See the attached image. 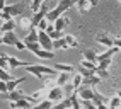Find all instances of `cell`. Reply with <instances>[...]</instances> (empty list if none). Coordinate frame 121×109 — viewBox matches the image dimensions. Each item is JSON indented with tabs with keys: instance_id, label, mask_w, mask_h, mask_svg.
<instances>
[{
	"instance_id": "6da1fadb",
	"label": "cell",
	"mask_w": 121,
	"mask_h": 109,
	"mask_svg": "<svg viewBox=\"0 0 121 109\" xmlns=\"http://www.w3.org/2000/svg\"><path fill=\"white\" fill-rule=\"evenodd\" d=\"M72 5H73V2H72V0H60L58 5H56L55 9H51V10H50V14H48L46 21L50 22V24H55V22L58 21L60 17H63V12L68 10Z\"/></svg>"
},
{
	"instance_id": "7a4b0ae2",
	"label": "cell",
	"mask_w": 121,
	"mask_h": 109,
	"mask_svg": "<svg viewBox=\"0 0 121 109\" xmlns=\"http://www.w3.org/2000/svg\"><path fill=\"white\" fill-rule=\"evenodd\" d=\"M46 99L51 101V102H56V104L61 102V101H63V89L61 87H56V85L51 87L50 92H48V96H46Z\"/></svg>"
},
{
	"instance_id": "3957f363",
	"label": "cell",
	"mask_w": 121,
	"mask_h": 109,
	"mask_svg": "<svg viewBox=\"0 0 121 109\" xmlns=\"http://www.w3.org/2000/svg\"><path fill=\"white\" fill-rule=\"evenodd\" d=\"M95 43H99V44H102V46H106V48L109 50V48H112L114 46V39L108 34V33H99V34H95Z\"/></svg>"
},
{
	"instance_id": "277c9868",
	"label": "cell",
	"mask_w": 121,
	"mask_h": 109,
	"mask_svg": "<svg viewBox=\"0 0 121 109\" xmlns=\"http://www.w3.org/2000/svg\"><path fill=\"white\" fill-rule=\"evenodd\" d=\"M39 44H41L43 50H46V51H53V39L44 33V31H39Z\"/></svg>"
},
{
	"instance_id": "5b68a950",
	"label": "cell",
	"mask_w": 121,
	"mask_h": 109,
	"mask_svg": "<svg viewBox=\"0 0 121 109\" xmlns=\"http://www.w3.org/2000/svg\"><path fill=\"white\" fill-rule=\"evenodd\" d=\"M121 50L118 48V46H112V48H109V50H106L104 53H101V54H97V61L101 63V61H106V60H112V56H114L116 53H119Z\"/></svg>"
},
{
	"instance_id": "8992f818",
	"label": "cell",
	"mask_w": 121,
	"mask_h": 109,
	"mask_svg": "<svg viewBox=\"0 0 121 109\" xmlns=\"http://www.w3.org/2000/svg\"><path fill=\"white\" fill-rule=\"evenodd\" d=\"M22 10H24V7H22V4H12V5H5L4 9H2V12H5V14H9V15H19V14H22Z\"/></svg>"
},
{
	"instance_id": "52a82bcc",
	"label": "cell",
	"mask_w": 121,
	"mask_h": 109,
	"mask_svg": "<svg viewBox=\"0 0 121 109\" xmlns=\"http://www.w3.org/2000/svg\"><path fill=\"white\" fill-rule=\"evenodd\" d=\"M77 94H78L80 101H92L94 99V90L91 87H84V85H82V87L77 90Z\"/></svg>"
},
{
	"instance_id": "ba28073f",
	"label": "cell",
	"mask_w": 121,
	"mask_h": 109,
	"mask_svg": "<svg viewBox=\"0 0 121 109\" xmlns=\"http://www.w3.org/2000/svg\"><path fill=\"white\" fill-rule=\"evenodd\" d=\"M21 39L17 36H15V33H7V34H2V44H9V46H15Z\"/></svg>"
},
{
	"instance_id": "9c48e42d",
	"label": "cell",
	"mask_w": 121,
	"mask_h": 109,
	"mask_svg": "<svg viewBox=\"0 0 121 109\" xmlns=\"http://www.w3.org/2000/svg\"><path fill=\"white\" fill-rule=\"evenodd\" d=\"M9 102H17V101H22V99H26V94H24L22 90H14V92H9L7 96H4Z\"/></svg>"
},
{
	"instance_id": "30bf717a",
	"label": "cell",
	"mask_w": 121,
	"mask_h": 109,
	"mask_svg": "<svg viewBox=\"0 0 121 109\" xmlns=\"http://www.w3.org/2000/svg\"><path fill=\"white\" fill-rule=\"evenodd\" d=\"M22 41L26 43V44H29V43H39V31H38L36 27H33V29H31L29 33H27V36L24 38Z\"/></svg>"
},
{
	"instance_id": "8fae6325",
	"label": "cell",
	"mask_w": 121,
	"mask_h": 109,
	"mask_svg": "<svg viewBox=\"0 0 121 109\" xmlns=\"http://www.w3.org/2000/svg\"><path fill=\"white\" fill-rule=\"evenodd\" d=\"M7 61H9L10 68H19V67L27 68V67L31 65V63H27V61H22V60H19V58H14V56H9V58H7Z\"/></svg>"
},
{
	"instance_id": "7c38bea8",
	"label": "cell",
	"mask_w": 121,
	"mask_h": 109,
	"mask_svg": "<svg viewBox=\"0 0 121 109\" xmlns=\"http://www.w3.org/2000/svg\"><path fill=\"white\" fill-rule=\"evenodd\" d=\"M19 26L22 29H33V17H27V15H21L19 17Z\"/></svg>"
},
{
	"instance_id": "4fadbf2b",
	"label": "cell",
	"mask_w": 121,
	"mask_h": 109,
	"mask_svg": "<svg viewBox=\"0 0 121 109\" xmlns=\"http://www.w3.org/2000/svg\"><path fill=\"white\" fill-rule=\"evenodd\" d=\"M10 109H33L31 107V102H27L26 99H22V101H17V102H9Z\"/></svg>"
},
{
	"instance_id": "5bb4252c",
	"label": "cell",
	"mask_w": 121,
	"mask_h": 109,
	"mask_svg": "<svg viewBox=\"0 0 121 109\" xmlns=\"http://www.w3.org/2000/svg\"><path fill=\"white\" fill-rule=\"evenodd\" d=\"M77 7H78V12L80 14H85L89 9H92V2H91V0H78V2H77Z\"/></svg>"
},
{
	"instance_id": "9a60e30c",
	"label": "cell",
	"mask_w": 121,
	"mask_h": 109,
	"mask_svg": "<svg viewBox=\"0 0 121 109\" xmlns=\"http://www.w3.org/2000/svg\"><path fill=\"white\" fill-rule=\"evenodd\" d=\"M53 68H55L58 73H72V72H73V67H72V65H67V63H56Z\"/></svg>"
},
{
	"instance_id": "2e32d148",
	"label": "cell",
	"mask_w": 121,
	"mask_h": 109,
	"mask_svg": "<svg viewBox=\"0 0 121 109\" xmlns=\"http://www.w3.org/2000/svg\"><path fill=\"white\" fill-rule=\"evenodd\" d=\"M68 24H70V19L63 15V17H60L58 21L55 22V29H56V31H61V33H63V29H65Z\"/></svg>"
},
{
	"instance_id": "e0dca14e",
	"label": "cell",
	"mask_w": 121,
	"mask_h": 109,
	"mask_svg": "<svg viewBox=\"0 0 121 109\" xmlns=\"http://www.w3.org/2000/svg\"><path fill=\"white\" fill-rule=\"evenodd\" d=\"M22 82H26V77H19V79H14L12 82H7V89H9V92L17 90V85L22 84Z\"/></svg>"
},
{
	"instance_id": "ac0fdd59",
	"label": "cell",
	"mask_w": 121,
	"mask_h": 109,
	"mask_svg": "<svg viewBox=\"0 0 121 109\" xmlns=\"http://www.w3.org/2000/svg\"><path fill=\"white\" fill-rule=\"evenodd\" d=\"M92 102L95 106H99V104H109V99L108 97H104L102 94H99V92H95L94 90V99H92Z\"/></svg>"
},
{
	"instance_id": "d6986e66",
	"label": "cell",
	"mask_w": 121,
	"mask_h": 109,
	"mask_svg": "<svg viewBox=\"0 0 121 109\" xmlns=\"http://www.w3.org/2000/svg\"><path fill=\"white\" fill-rule=\"evenodd\" d=\"M82 54H84V60L91 61V63H99V61H97V54H95L92 50H85Z\"/></svg>"
},
{
	"instance_id": "ffe728a7",
	"label": "cell",
	"mask_w": 121,
	"mask_h": 109,
	"mask_svg": "<svg viewBox=\"0 0 121 109\" xmlns=\"http://www.w3.org/2000/svg\"><path fill=\"white\" fill-rule=\"evenodd\" d=\"M70 101H72V109H82V104H80V97H78L77 92H72Z\"/></svg>"
},
{
	"instance_id": "44dd1931",
	"label": "cell",
	"mask_w": 121,
	"mask_h": 109,
	"mask_svg": "<svg viewBox=\"0 0 121 109\" xmlns=\"http://www.w3.org/2000/svg\"><path fill=\"white\" fill-rule=\"evenodd\" d=\"M14 27H15V22H14V21H10V22H2V34L14 33Z\"/></svg>"
},
{
	"instance_id": "7402d4cb",
	"label": "cell",
	"mask_w": 121,
	"mask_h": 109,
	"mask_svg": "<svg viewBox=\"0 0 121 109\" xmlns=\"http://www.w3.org/2000/svg\"><path fill=\"white\" fill-rule=\"evenodd\" d=\"M108 107H109V109H121V99H119L118 96L111 97V99H109V104H108Z\"/></svg>"
},
{
	"instance_id": "603a6c76",
	"label": "cell",
	"mask_w": 121,
	"mask_h": 109,
	"mask_svg": "<svg viewBox=\"0 0 121 109\" xmlns=\"http://www.w3.org/2000/svg\"><path fill=\"white\" fill-rule=\"evenodd\" d=\"M43 4H44V2H41V0H33V2H31V5H29L31 12H33V14H38L39 10H41Z\"/></svg>"
},
{
	"instance_id": "cb8c5ba5",
	"label": "cell",
	"mask_w": 121,
	"mask_h": 109,
	"mask_svg": "<svg viewBox=\"0 0 121 109\" xmlns=\"http://www.w3.org/2000/svg\"><path fill=\"white\" fill-rule=\"evenodd\" d=\"M67 48H68V44H67V41H65V38L53 41V50H67Z\"/></svg>"
},
{
	"instance_id": "d4e9b609",
	"label": "cell",
	"mask_w": 121,
	"mask_h": 109,
	"mask_svg": "<svg viewBox=\"0 0 121 109\" xmlns=\"http://www.w3.org/2000/svg\"><path fill=\"white\" fill-rule=\"evenodd\" d=\"M36 56H38V58H43V60H51V58L55 56V53H53V51H46V50H39V51L36 53Z\"/></svg>"
},
{
	"instance_id": "484cf974",
	"label": "cell",
	"mask_w": 121,
	"mask_h": 109,
	"mask_svg": "<svg viewBox=\"0 0 121 109\" xmlns=\"http://www.w3.org/2000/svg\"><path fill=\"white\" fill-rule=\"evenodd\" d=\"M68 77H70V73H60L58 79H56V87H63L68 82Z\"/></svg>"
},
{
	"instance_id": "4316f807",
	"label": "cell",
	"mask_w": 121,
	"mask_h": 109,
	"mask_svg": "<svg viewBox=\"0 0 121 109\" xmlns=\"http://www.w3.org/2000/svg\"><path fill=\"white\" fill-rule=\"evenodd\" d=\"M53 106H55V102H51V101L44 99L43 102H39L38 106H33V109H51Z\"/></svg>"
},
{
	"instance_id": "83f0119b",
	"label": "cell",
	"mask_w": 121,
	"mask_h": 109,
	"mask_svg": "<svg viewBox=\"0 0 121 109\" xmlns=\"http://www.w3.org/2000/svg\"><path fill=\"white\" fill-rule=\"evenodd\" d=\"M65 41H67V44H68V48H75V46H78L77 38L72 36V34H65Z\"/></svg>"
},
{
	"instance_id": "f1b7e54d",
	"label": "cell",
	"mask_w": 121,
	"mask_h": 109,
	"mask_svg": "<svg viewBox=\"0 0 121 109\" xmlns=\"http://www.w3.org/2000/svg\"><path fill=\"white\" fill-rule=\"evenodd\" d=\"M80 67H82V68H87V70H92V72L97 70V65H95V63H91V61H87V60H82V61H80Z\"/></svg>"
},
{
	"instance_id": "f546056e",
	"label": "cell",
	"mask_w": 121,
	"mask_h": 109,
	"mask_svg": "<svg viewBox=\"0 0 121 109\" xmlns=\"http://www.w3.org/2000/svg\"><path fill=\"white\" fill-rule=\"evenodd\" d=\"M78 73L82 75L84 79H91V77H94V75H95V72H92V70H87V68H82V67L78 68Z\"/></svg>"
},
{
	"instance_id": "4dcf8cb0",
	"label": "cell",
	"mask_w": 121,
	"mask_h": 109,
	"mask_svg": "<svg viewBox=\"0 0 121 109\" xmlns=\"http://www.w3.org/2000/svg\"><path fill=\"white\" fill-rule=\"evenodd\" d=\"M26 48H27L29 51H33L34 54H36V53H38L39 50H43V48H41V44H39V43H29V44H26Z\"/></svg>"
},
{
	"instance_id": "1f68e13d",
	"label": "cell",
	"mask_w": 121,
	"mask_h": 109,
	"mask_svg": "<svg viewBox=\"0 0 121 109\" xmlns=\"http://www.w3.org/2000/svg\"><path fill=\"white\" fill-rule=\"evenodd\" d=\"M0 80H2V82H12L14 77L9 72H4V70H2V72H0Z\"/></svg>"
},
{
	"instance_id": "d6a6232c",
	"label": "cell",
	"mask_w": 121,
	"mask_h": 109,
	"mask_svg": "<svg viewBox=\"0 0 121 109\" xmlns=\"http://www.w3.org/2000/svg\"><path fill=\"white\" fill-rule=\"evenodd\" d=\"M95 75H97L101 80L102 79H109V72H108V70H101L99 67H97V70H95Z\"/></svg>"
},
{
	"instance_id": "836d02e7",
	"label": "cell",
	"mask_w": 121,
	"mask_h": 109,
	"mask_svg": "<svg viewBox=\"0 0 121 109\" xmlns=\"http://www.w3.org/2000/svg\"><path fill=\"white\" fill-rule=\"evenodd\" d=\"M82 107L84 109H97V106H95L92 101H82Z\"/></svg>"
},
{
	"instance_id": "e575fe53",
	"label": "cell",
	"mask_w": 121,
	"mask_h": 109,
	"mask_svg": "<svg viewBox=\"0 0 121 109\" xmlns=\"http://www.w3.org/2000/svg\"><path fill=\"white\" fill-rule=\"evenodd\" d=\"M111 63H112V60H106V61H101V63H99V68H101V70H108V68L111 67Z\"/></svg>"
},
{
	"instance_id": "d590c367",
	"label": "cell",
	"mask_w": 121,
	"mask_h": 109,
	"mask_svg": "<svg viewBox=\"0 0 121 109\" xmlns=\"http://www.w3.org/2000/svg\"><path fill=\"white\" fill-rule=\"evenodd\" d=\"M0 17H2V22H10V21H14V19H12V15L5 14V12H2V14H0Z\"/></svg>"
},
{
	"instance_id": "8d00e7d4",
	"label": "cell",
	"mask_w": 121,
	"mask_h": 109,
	"mask_svg": "<svg viewBox=\"0 0 121 109\" xmlns=\"http://www.w3.org/2000/svg\"><path fill=\"white\" fill-rule=\"evenodd\" d=\"M48 26H50V22H48V21L44 19V21H43V22H41V24H39L38 27H39V31H46V27H48Z\"/></svg>"
},
{
	"instance_id": "74e56055",
	"label": "cell",
	"mask_w": 121,
	"mask_h": 109,
	"mask_svg": "<svg viewBox=\"0 0 121 109\" xmlns=\"http://www.w3.org/2000/svg\"><path fill=\"white\" fill-rule=\"evenodd\" d=\"M114 46H118L121 50V38H114Z\"/></svg>"
},
{
	"instance_id": "f35d334b",
	"label": "cell",
	"mask_w": 121,
	"mask_h": 109,
	"mask_svg": "<svg viewBox=\"0 0 121 109\" xmlns=\"http://www.w3.org/2000/svg\"><path fill=\"white\" fill-rule=\"evenodd\" d=\"M97 109H109V107H108L106 104H99V106H97Z\"/></svg>"
},
{
	"instance_id": "ab89813d",
	"label": "cell",
	"mask_w": 121,
	"mask_h": 109,
	"mask_svg": "<svg viewBox=\"0 0 121 109\" xmlns=\"http://www.w3.org/2000/svg\"><path fill=\"white\" fill-rule=\"evenodd\" d=\"M116 96H118V97L121 99V90H118V92H116Z\"/></svg>"
}]
</instances>
